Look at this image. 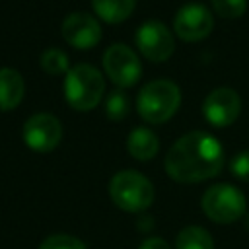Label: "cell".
Returning <instances> with one entry per match:
<instances>
[{
    "mask_svg": "<svg viewBox=\"0 0 249 249\" xmlns=\"http://www.w3.org/2000/svg\"><path fill=\"white\" fill-rule=\"evenodd\" d=\"M41 68L51 76H60L68 72V56L56 47H49L41 54Z\"/></svg>",
    "mask_w": 249,
    "mask_h": 249,
    "instance_id": "16",
    "label": "cell"
},
{
    "mask_svg": "<svg viewBox=\"0 0 249 249\" xmlns=\"http://www.w3.org/2000/svg\"><path fill=\"white\" fill-rule=\"evenodd\" d=\"M62 124L51 113L31 115L23 124V140L33 152H51L60 144Z\"/></svg>",
    "mask_w": 249,
    "mask_h": 249,
    "instance_id": "7",
    "label": "cell"
},
{
    "mask_svg": "<svg viewBox=\"0 0 249 249\" xmlns=\"http://www.w3.org/2000/svg\"><path fill=\"white\" fill-rule=\"evenodd\" d=\"M175 249H214V241L204 228L187 226L177 233Z\"/></svg>",
    "mask_w": 249,
    "mask_h": 249,
    "instance_id": "15",
    "label": "cell"
},
{
    "mask_svg": "<svg viewBox=\"0 0 249 249\" xmlns=\"http://www.w3.org/2000/svg\"><path fill=\"white\" fill-rule=\"evenodd\" d=\"M214 19L210 10L202 4H187L183 6L173 19V31L183 41H200L212 31Z\"/></svg>",
    "mask_w": 249,
    "mask_h": 249,
    "instance_id": "10",
    "label": "cell"
},
{
    "mask_svg": "<svg viewBox=\"0 0 249 249\" xmlns=\"http://www.w3.org/2000/svg\"><path fill=\"white\" fill-rule=\"evenodd\" d=\"M105 111H107V117H109V119H113V121H121V119L128 113V99H126L124 91L115 89V91L107 97Z\"/></svg>",
    "mask_w": 249,
    "mask_h": 249,
    "instance_id": "18",
    "label": "cell"
},
{
    "mask_svg": "<svg viewBox=\"0 0 249 249\" xmlns=\"http://www.w3.org/2000/svg\"><path fill=\"white\" fill-rule=\"evenodd\" d=\"M136 47L152 62L167 60L175 51V39L161 21H146L136 31Z\"/></svg>",
    "mask_w": 249,
    "mask_h": 249,
    "instance_id": "8",
    "label": "cell"
},
{
    "mask_svg": "<svg viewBox=\"0 0 249 249\" xmlns=\"http://www.w3.org/2000/svg\"><path fill=\"white\" fill-rule=\"evenodd\" d=\"M138 249H171V247H169L167 241H163L161 237H148V239H144V241L140 243Z\"/></svg>",
    "mask_w": 249,
    "mask_h": 249,
    "instance_id": "21",
    "label": "cell"
},
{
    "mask_svg": "<svg viewBox=\"0 0 249 249\" xmlns=\"http://www.w3.org/2000/svg\"><path fill=\"white\" fill-rule=\"evenodd\" d=\"M62 37L76 49H91L101 39L99 21L86 12H72L62 21Z\"/></svg>",
    "mask_w": 249,
    "mask_h": 249,
    "instance_id": "11",
    "label": "cell"
},
{
    "mask_svg": "<svg viewBox=\"0 0 249 249\" xmlns=\"http://www.w3.org/2000/svg\"><path fill=\"white\" fill-rule=\"evenodd\" d=\"M111 200L124 212H142L154 200V185L138 171L124 169L113 175L109 183Z\"/></svg>",
    "mask_w": 249,
    "mask_h": 249,
    "instance_id": "4",
    "label": "cell"
},
{
    "mask_svg": "<svg viewBox=\"0 0 249 249\" xmlns=\"http://www.w3.org/2000/svg\"><path fill=\"white\" fill-rule=\"evenodd\" d=\"M25 95V84L16 68H0V109H16Z\"/></svg>",
    "mask_w": 249,
    "mask_h": 249,
    "instance_id": "12",
    "label": "cell"
},
{
    "mask_svg": "<svg viewBox=\"0 0 249 249\" xmlns=\"http://www.w3.org/2000/svg\"><path fill=\"white\" fill-rule=\"evenodd\" d=\"M224 165V148L208 132L183 134L165 154V171L179 183H200L216 177Z\"/></svg>",
    "mask_w": 249,
    "mask_h": 249,
    "instance_id": "1",
    "label": "cell"
},
{
    "mask_svg": "<svg viewBox=\"0 0 249 249\" xmlns=\"http://www.w3.org/2000/svg\"><path fill=\"white\" fill-rule=\"evenodd\" d=\"M202 210L216 224H231L245 214V196L237 187L218 183L202 195Z\"/></svg>",
    "mask_w": 249,
    "mask_h": 249,
    "instance_id": "5",
    "label": "cell"
},
{
    "mask_svg": "<svg viewBox=\"0 0 249 249\" xmlns=\"http://www.w3.org/2000/svg\"><path fill=\"white\" fill-rule=\"evenodd\" d=\"M181 105V89L175 82L160 78L148 82L136 99V109L146 123L160 124L169 121Z\"/></svg>",
    "mask_w": 249,
    "mask_h": 249,
    "instance_id": "2",
    "label": "cell"
},
{
    "mask_svg": "<svg viewBox=\"0 0 249 249\" xmlns=\"http://www.w3.org/2000/svg\"><path fill=\"white\" fill-rule=\"evenodd\" d=\"M91 6L103 21L121 23L132 14L136 0H91Z\"/></svg>",
    "mask_w": 249,
    "mask_h": 249,
    "instance_id": "14",
    "label": "cell"
},
{
    "mask_svg": "<svg viewBox=\"0 0 249 249\" xmlns=\"http://www.w3.org/2000/svg\"><path fill=\"white\" fill-rule=\"evenodd\" d=\"M126 150L128 154L138 160V161H148L152 160L158 150H160V140L158 136L150 130V128H144V126H138L134 128L128 138H126Z\"/></svg>",
    "mask_w": 249,
    "mask_h": 249,
    "instance_id": "13",
    "label": "cell"
},
{
    "mask_svg": "<svg viewBox=\"0 0 249 249\" xmlns=\"http://www.w3.org/2000/svg\"><path fill=\"white\" fill-rule=\"evenodd\" d=\"M105 82L91 64H76L66 72L64 97L76 111H91L103 97Z\"/></svg>",
    "mask_w": 249,
    "mask_h": 249,
    "instance_id": "3",
    "label": "cell"
},
{
    "mask_svg": "<svg viewBox=\"0 0 249 249\" xmlns=\"http://www.w3.org/2000/svg\"><path fill=\"white\" fill-rule=\"evenodd\" d=\"M202 113L212 126H230L241 113V97L231 88H216L206 95Z\"/></svg>",
    "mask_w": 249,
    "mask_h": 249,
    "instance_id": "9",
    "label": "cell"
},
{
    "mask_svg": "<svg viewBox=\"0 0 249 249\" xmlns=\"http://www.w3.org/2000/svg\"><path fill=\"white\" fill-rule=\"evenodd\" d=\"M210 2L218 16L230 18V19L243 16L247 10V0H210Z\"/></svg>",
    "mask_w": 249,
    "mask_h": 249,
    "instance_id": "19",
    "label": "cell"
},
{
    "mask_svg": "<svg viewBox=\"0 0 249 249\" xmlns=\"http://www.w3.org/2000/svg\"><path fill=\"white\" fill-rule=\"evenodd\" d=\"M230 169H231V173H233L237 179H241V181H247V183H249V150L239 152V154L231 160Z\"/></svg>",
    "mask_w": 249,
    "mask_h": 249,
    "instance_id": "20",
    "label": "cell"
},
{
    "mask_svg": "<svg viewBox=\"0 0 249 249\" xmlns=\"http://www.w3.org/2000/svg\"><path fill=\"white\" fill-rule=\"evenodd\" d=\"M39 249H86V245L74 237V235H68V233H54V235H49L41 241Z\"/></svg>",
    "mask_w": 249,
    "mask_h": 249,
    "instance_id": "17",
    "label": "cell"
},
{
    "mask_svg": "<svg viewBox=\"0 0 249 249\" xmlns=\"http://www.w3.org/2000/svg\"><path fill=\"white\" fill-rule=\"evenodd\" d=\"M103 68L111 82L119 88H130L142 76V64L136 53L124 43H115L105 51Z\"/></svg>",
    "mask_w": 249,
    "mask_h": 249,
    "instance_id": "6",
    "label": "cell"
}]
</instances>
